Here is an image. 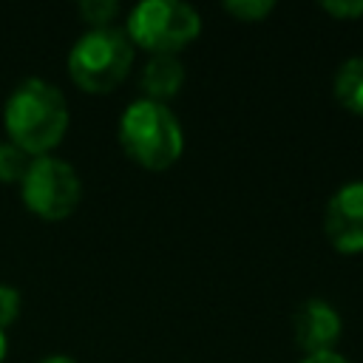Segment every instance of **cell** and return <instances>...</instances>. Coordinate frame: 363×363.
Segmentation results:
<instances>
[{"label": "cell", "mask_w": 363, "mask_h": 363, "mask_svg": "<svg viewBox=\"0 0 363 363\" xmlns=\"http://www.w3.org/2000/svg\"><path fill=\"white\" fill-rule=\"evenodd\" d=\"M68 99L60 85L43 77L20 79L3 102L6 139L20 145L31 156L51 153L68 130Z\"/></svg>", "instance_id": "6da1fadb"}, {"label": "cell", "mask_w": 363, "mask_h": 363, "mask_svg": "<svg viewBox=\"0 0 363 363\" xmlns=\"http://www.w3.org/2000/svg\"><path fill=\"white\" fill-rule=\"evenodd\" d=\"M116 136L128 159L145 170H164L184 153V128L167 102L133 99L122 108Z\"/></svg>", "instance_id": "7a4b0ae2"}, {"label": "cell", "mask_w": 363, "mask_h": 363, "mask_svg": "<svg viewBox=\"0 0 363 363\" xmlns=\"http://www.w3.org/2000/svg\"><path fill=\"white\" fill-rule=\"evenodd\" d=\"M136 45L119 26L85 28L68 48V74L88 94L113 91L130 71Z\"/></svg>", "instance_id": "3957f363"}, {"label": "cell", "mask_w": 363, "mask_h": 363, "mask_svg": "<svg viewBox=\"0 0 363 363\" xmlns=\"http://www.w3.org/2000/svg\"><path fill=\"white\" fill-rule=\"evenodd\" d=\"M201 31V14L184 0H139L125 17V34L147 54H179Z\"/></svg>", "instance_id": "277c9868"}, {"label": "cell", "mask_w": 363, "mask_h": 363, "mask_svg": "<svg viewBox=\"0 0 363 363\" xmlns=\"http://www.w3.org/2000/svg\"><path fill=\"white\" fill-rule=\"evenodd\" d=\"M20 199L26 210L40 218H65L79 207L82 179L71 162L54 153H43L31 159L20 182Z\"/></svg>", "instance_id": "5b68a950"}, {"label": "cell", "mask_w": 363, "mask_h": 363, "mask_svg": "<svg viewBox=\"0 0 363 363\" xmlns=\"http://www.w3.org/2000/svg\"><path fill=\"white\" fill-rule=\"evenodd\" d=\"M323 233L343 255L363 252V179L343 182L323 207Z\"/></svg>", "instance_id": "8992f818"}, {"label": "cell", "mask_w": 363, "mask_h": 363, "mask_svg": "<svg viewBox=\"0 0 363 363\" xmlns=\"http://www.w3.org/2000/svg\"><path fill=\"white\" fill-rule=\"evenodd\" d=\"M343 318L326 298H306L292 312V337L303 354L332 352L340 340Z\"/></svg>", "instance_id": "52a82bcc"}, {"label": "cell", "mask_w": 363, "mask_h": 363, "mask_svg": "<svg viewBox=\"0 0 363 363\" xmlns=\"http://www.w3.org/2000/svg\"><path fill=\"white\" fill-rule=\"evenodd\" d=\"M184 77H187V71H184V62L179 60V54H150L145 60V65L139 68L142 96L167 102L182 91Z\"/></svg>", "instance_id": "ba28073f"}, {"label": "cell", "mask_w": 363, "mask_h": 363, "mask_svg": "<svg viewBox=\"0 0 363 363\" xmlns=\"http://www.w3.org/2000/svg\"><path fill=\"white\" fill-rule=\"evenodd\" d=\"M332 94L346 111L363 116V54H352L337 65L332 77Z\"/></svg>", "instance_id": "9c48e42d"}, {"label": "cell", "mask_w": 363, "mask_h": 363, "mask_svg": "<svg viewBox=\"0 0 363 363\" xmlns=\"http://www.w3.org/2000/svg\"><path fill=\"white\" fill-rule=\"evenodd\" d=\"M31 159L34 156L26 153L11 139H0V184H20Z\"/></svg>", "instance_id": "30bf717a"}, {"label": "cell", "mask_w": 363, "mask_h": 363, "mask_svg": "<svg viewBox=\"0 0 363 363\" xmlns=\"http://www.w3.org/2000/svg\"><path fill=\"white\" fill-rule=\"evenodd\" d=\"M77 14L82 17V23H88V28H105L116 20L119 3L116 0H79Z\"/></svg>", "instance_id": "8fae6325"}, {"label": "cell", "mask_w": 363, "mask_h": 363, "mask_svg": "<svg viewBox=\"0 0 363 363\" xmlns=\"http://www.w3.org/2000/svg\"><path fill=\"white\" fill-rule=\"evenodd\" d=\"M224 11L241 23H258L275 11V0H224Z\"/></svg>", "instance_id": "7c38bea8"}, {"label": "cell", "mask_w": 363, "mask_h": 363, "mask_svg": "<svg viewBox=\"0 0 363 363\" xmlns=\"http://www.w3.org/2000/svg\"><path fill=\"white\" fill-rule=\"evenodd\" d=\"M20 306H23L20 289L11 284H0V329H9L17 320Z\"/></svg>", "instance_id": "4fadbf2b"}, {"label": "cell", "mask_w": 363, "mask_h": 363, "mask_svg": "<svg viewBox=\"0 0 363 363\" xmlns=\"http://www.w3.org/2000/svg\"><path fill=\"white\" fill-rule=\"evenodd\" d=\"M320 9L337 20L363 17V0H320Z\"/></svg>", "instance_id": "5bb4252c"}, {"label": "cell", "mask_w": 363, "mask_h": 363, "mask_svg": "<svg viewBox=\"0 0 363 363\" xmlns=\"http://www.w3.org/2000/svg\"><path fill=\"white\" fill-rule=\"evenodd\" d=\"M301 363H354V360H349L346 354H340L337 349H332V352H318V354H303V357H301Z\"/></svg>", "instance_id": "9a60e30c"}, {"label": "cell", "mask_w": 363, "mask_h": 363, "mask_svg": "<svg viewBox=\"0 0 363 363\" xmlns=\"http://www.w3.org/2000/svg\"><path fill=\"white\" fill-rule=\"evenodd\" d=\"M40 363H79V360L71 357V354H48V357H43Z\"/></svg>", "instance_id": "2e32d148"}, {"label": "cell", "mask_w": 363, "mask_h": 363, "mask_svg": "<svg viewBox=\"0 0 363 363\" xmlns=\"http://www.w3.org/2000/svg\"><path fill=\"white\" fill-rule=\"evenodd\" d=\"M6 354H9V340H6V329H0V363L6 360Z\"/></svg>", "instance_id": "e0dca14e"}]
</instances>
